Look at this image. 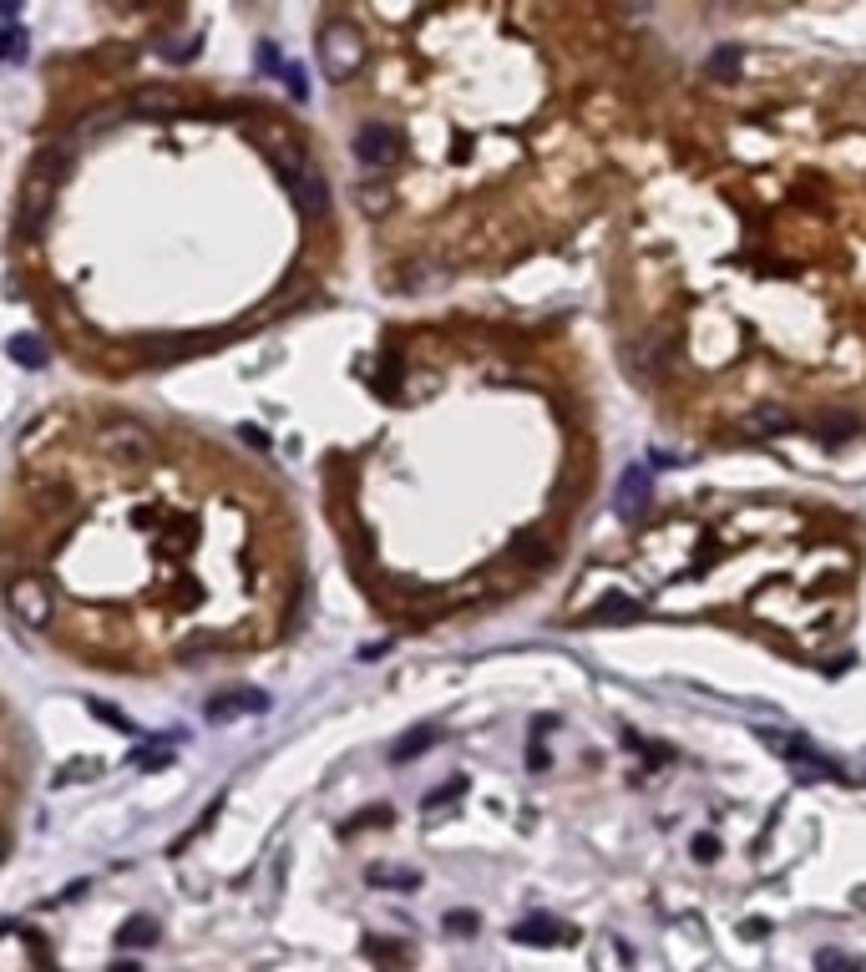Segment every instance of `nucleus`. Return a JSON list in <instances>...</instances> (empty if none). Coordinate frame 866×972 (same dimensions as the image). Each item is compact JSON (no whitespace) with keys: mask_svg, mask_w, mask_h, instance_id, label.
Instances as JSON below:
<instances>
[{"mask_svg":"<svg viewBox=\"0 0 866 972\" xmlns=\"http://www.w3.org/2000/svg\"><path fill=\"white\" fill-rule=\"evenodd\" d=\"M441 927H446V932H456V937H471V932H477V912H446V917H441Z\"/></svg>","mask_w":866,"mask_h":972,"instance_id":"412c9836","label":"nucleus"},{"mask_svg":"<svg viewBox=\"0 0 866 972\" xmlns=\"http://www.w3.org/2000/svg\"><path fill=\"white\" fill-rule=\"evenodd\" d=\"M6 851H11V841H6V836H0V861H6Z\"/></svg>","mask_w":866,"mask_h":972,"instance_id":"f704fd0d","label":"nucleus"},{"mask_svg":"<svg viewBox=\"0 0 866 972\" xmlns=\"http://www.w3.org/2000/svg\"><path fill=\"white\" fill-rule=\"evenodd\" d=\"M132 107H137V112H168L173 102H168V92H137Z\"/></svg>","mask_w":866,"mask_h":972,"instance_id":"393cba45","label":"nucleus"},{"mask_svg":"<svg viewBox=\"0 0 866 972\" xmlns=\"http://www.w3.org/2000/svg\"><path fill=\"white\" fill-rule=\"evenodd\" d=\"M527 765H532V770H547V750H542V740H532V745H527Z\"/></svg>","mask_w":866,"mask_h":972,"instance_id":"473e14b6","label":"nucleus"},{"mask_svg":"<svg viewBox=\"0 0 866 972\" xmlns=\"http://www.w3.org/2000/svg\"><path fill=\"white\" fill-rule=\"evenodd\" d=\"M239 436H244V441H249V446H254V451H269V436H264V431H259V426H244V431H239Z\"/></svg>","mask_w":866,"mask_h":972,"instance_id":"2f4dec72","label":"nucleus"},{"mask_svg":"<svg viewBox=\"0 0 866 972\" xmlns=\"http://www.w3.org/2000/svg\"><path fill=\"white\" fill-rule=\"evenodd\" d=\"M689 851H694V861H699V866L720 861V841H715V836H694V846H689Z\"/></svg>","mask_w":866,"mask_h":972,"instance_id":"5701e85b","label":"nucleus"},{"mask_svg":"<svg viewBox=\"0 0 866 972\" xmlns=\"http://www.w3.org/2000/svg\"><path fill=\"white\" fill-rule=\"evenodd\" d=\"M132 765H137V770H168V765H173V750H168V745H142V750L132 755Z\"/></svg>","mask_w":866,"mask_h":972,"instance_id":"f3484780","label":"nucleus"},{"mask_svg":"<svg viewBox=\"0 0 866 972\" xmlns=\"http://www.w3.org/2000/svg\"><path fill=\"white\" fill-rule=\"evenodd\" d=\"M279 76H284V81H289V97H294V102H304V97H309V87H304V71H299V66H294V61H289V66H284V71H279Z\"/></svg>","mask_w":866,"mask_h":972,"instance_id":"a878e982","label":"nucleus"},{"mask_svg":"<svg viewBox=\"0 0 866 972\" xmlns=\"http://www.w3.org/2000/svg\"><path fill=\"white\" fill-rule=\"evenodd\" d=\"M461 790H466V780L456 775L451 785H441V790H431V795H426V810H441V805H451V800H456Z\"/></svg>","mask_w":866,"mask_h":972,"instance_id":"4be33fe9","label":"nucleus"},{"mask_svg":"<svg viewBox=\"0 0 866 972\" xmlns=\"http://www.w3.org/2000/svg\"><path fill=\"white\" fill-rule=\"evenodd\" d=\"M649 497H654L649 471H644V466H628L623 481H618V512H623V517H644V512H649Z\"/></svg>","mask_w":866,"mask_h":972,"instance_id":"1a4fd4ad","label":"nucleus"},{"mask_svg":"<svg viewBox=\"0 0 866 972\" xmlns=\"http://www.w3.org/2000/svg\"><path fill=\"white\" fill-rule=\"evenodd\" d=\"M573 937L578 932L563 927V922H553V917H527V922L512 927V942H522V947H568Z\"/></svg>","mask_w":866,"mask_h":972,"instance_id":"6e6552de","label":"nucleus"},{"mask_svg":"<svg viewBox=\"0 0 866 972\" xmlns=\"http://www.w3.org/2000/svg\"><path fill=\"white\" fill-rule=\"evenodd\" d=\"M634 618H644V603H639V598H623V593H608V598L588 613V623H634Z\"/></svg>","mask_w":866,"mask_h":972,"instance_id":"f8f14e48","label":"nucleus"},{"mask_svg":"<svg viewBox=\"0 0 866 972\" xmlns=\"http://www.w3.org/2000/svg\"><path fill=\"white\" fill-rule=\"evenodd\" d=\"M284 188L294 193L299 213H309V218L330 208V183H325L320 162H314L309 152H289V162H284Z\"/></svg>","mask_w":866,"mask_h":972,"instance_id":"f257e3e1","label":"nucleus"},{"mask_svg":"<svg viewBox=\"0 0 866 972\" xmlns=\"http://www.w3.org/2000/svg\"><path fill=\"white\" fill-rule=\"evenodd\" d=\"M87 709H92L97 719H107L112 729H122V735H137V724H132V719H127L122 709H112V704H102V699H87Z\"/></svg>","mask_w":866,"mask_h":972,"instance_id":"aec40b11","label":"nucleus"},{"mask_svg":"<svg viewBox=\"0 0 866 972\" xmlns=\"http://www.w3.org/2000/svg\"><path fill=\"white\" fill-rule=\"evenodd\" d=\"M320 61H325V76H330V81L355 76V71H360V61H365V41H360V31H355V26H345V21L325 26V31H320Z\"/></svg>","mask_w":866,"mask_h":972,"instance_id":"f03ea898","label":"nucleus"},{"mask_svg":"<svg viewBox=\"0 0 866 972\" xmlns=\"http://www.w3.org/2000/svg\"><path fill=\"white\" fill-rule=\"evenodd\" d=\"M11 608H16V618H21L26 628H46V623H51V593H46L36 578L11 583Z\"/></svg>","mask_w":866,"mask_h":972,"instance_id":"423d86ee","label":"nucleus"},{"mask_svg":"<svg viewBox=\"0 0 866 972\" xmlns=\"http://www.w3.org/2000/svg\"><path fill=\"white\" fill-rule=\"evenodd\" d=\"M851 426H856L851 416H836V421H821V436H846Z\"/></svg>","mask_w":866,"mask_h":972,"instance_id":"7c9ffc66","label":"nucleus"},{"mask_svg":"<svg viewBox=\"0 0 866 972\" xmlns=\"http://www.w3.org/2000/svg\"><path fill=\"white\" fill-rule=\"evenodd\" d=\"M401 152H406V137L390 127V122H360V132H355V157H360V168L385 173V168H396V162H401Z\"/></svg>","mask_w":866,"mask_h":972,"instance_id":"7ed1b4c3","label":"nucleus"},{"mask_svg":"<svg viewBox=\"0 0 866 972\" xmlns=\"http://www.w3.org/2000/svg\"><path fill=\"white\" fill-rule=\"evenodd\" d=\"M431 745H436V729H416V735H406V740L390 745V760H416V755L431 750Z\"/></svg>","mask_w":866,"mask_h":972,"instance_id":"2eb2a0df","label":"nucleus"},{"mask_svg":"<svg viewBox=\"0 0 866 972\" xmlns=\"http://www.w3.org/2000/svg\"><path fill=\"white\" fill-rule=\"evenodd\" d=\"M740 61H745V51L735 41H725V46H715L710 56H704V76L720 81V87H730V81H740Z\"/></svg>","mask_w":866,"mask_h":972,"instance_id":"9d476101","label":"nucleus"},{"mask_svg":"<svg viewBox=\"0 0 866 972\" xmlns=\"http://www.w3.org/2000/svg\"><path fill=\"white\" fill-rule=\"evenodd\" d=\"M760 740L780 755V760H791V765H801V775L806 780H826V775H836V765L826 760V755H816L801 735H780V729H760Z\"/></svg>","mask_w":866,"mask_h":972,"instance_id":"39448f33","label":"nucleus"},{"mask_svg":"<svg viewBox=\"0 0 866 972\" xmlns=\"http://www.w3.org/2000/svg\"><path fill=\"white\" fill-rule=\"evenodd\" d=\"M365 881H370V886H390V891H416V886H421V871H416V866H385V861H370V866H365Z\"/></svg>","mask_w":866,"mask_h":972,"instance_id":"9b49d317","label":"nucleus"},{"mask_svg":"<svg viewBox=\"0 0 866 972\" xmlns=\"http://www.w3.org/2000/svg\"><path fill=\"white\" fill-rule=\"evenodd\" d=\"M745 426H750L755 436H770V431H785V426H791V416H785V411H775V405H765V411H755Z\"/></svg>","mask_w":866,"mask_h":972,"instance_id":"dca6fc26","label":"nucleus"},{"mask_svg":"<svg viewBox=\"0 0 866 972\" xmlns=\"http://www.w3.org/2000/svg\"><path fill=\"white\" fill-rule=\"evenodd\" d=\"M117 942H122V947H152V942H157V922H152L147 912H137V917H127V922H122Z\"/></svg>","mask_w":866,"mask_h":972,"instance_id":"4468645a","label":"nucleus"},{"mask_svg":"<svg viewBox=\"0 0 866 972\" xmlns=\"http://www.w3.org/2000/svg\"><path fill=\"white\" fill-rule=\"evenodd\" d=\"M102 451L117 466H142V461H152L157 441H152V431L142 421H107L102 426Z\"/></svg>","mask_w":866,"mask_h":972,"instance_id":"20e7f679","label":"nucleus"},{"mask_svg":"<svg viewBox=\"0 0 866 972\" xmlns=\"http://www.w3.org/2000/svg\"><path fill=\"white\" fill-rule=\"evenodd\" d=\"M355 198H360V208H365V213H370V218H380V213H385V208H390V193H385V188H380V183H370V188H365V183H360V188H355Z\"/></svg>","mask_w":866,"mask_h":972,"instance_id":"6ab92c4d","label":"nucleus"},{"mask_svg":"<svg viewBox=\"0 0 866 972\" xmlns=\"http://www.w3.org/2000/svg\"><path fill=\"white\" fill-rule=\"evenodd\" d=\"M26 51V36L21 31H0V61H16Z\"/></svg>","mask_w":866,"mask_h":972,"instance_id":"b1692460","label":"nucleus"},{"mask_svg":"<svg viewBox=\"0 0 866 972\" xmlns=\"http://www.w3.org/2000/svg\"><path fill=\"white\" fill-rule=\"evenodd\" d=\"M157 56L173 61V66H183V61L198 56V36H178V41H168V46H157Z\"/></svg>","mask_w":866,"mask_h":972,"instance_id":"a211bd4d","label":"nucleus"},{"mask_svg":"<svg viewBox=\"0 0 866 972\" xmlns=\"http://www.w3.org/2000/svg\"><path fill=\"white\" fill-rule=\"evenodd\" d=\"M365 952H370V957H380V962H396V957H401V947H390V942H375V937H365Z\"/></svg>","mask_w":866,"mask_h":972,"instance_id":"bb28decb","label":"nucleus"},{"mask_svg":"<svg viewBox=\"0 0 866 972\" xmlns=\"http://www.w3.org/2000/svg\"><path fill=\"white\" fill-rule=\"evenodd\" d=\"M259 66H264V71H284V61H279V51H274L269 41L259 46Z\"/></svg>","mask_w":866,"mask_h":972,"instance_id":"c756f323","label":"nucleus"},{"mask_svg":"<svg viewBox=\"0 0 866 972\" xmlns=\"http://www.w3.org/2000/svg\"><path fill=\"white\" fill-rule=\"evenodd\" d=\"M264 709H269V694H259V689H233V694H213L203 704V719L208 724H223L233 714H264Z\"/></svg>","mask_w":866,"mask_h":972,"instance_id":"0eeeda50","label":"nucleus"},{"mask_svg":"<svg viewBox=\"0 0 866 972\" xmlns=\"http://www.w3.org/2000/svg\"><path fill=\"white\" fill-rule=\"evenodd\" d=\"M66 507H71L66 492H41V512H66Z\"/></svg>","mask_w":866,"mask_h":972,"instance_id":"cd10ccee","label":"nucleus"},{"mask_svg":"<svg viewBox=\"0 0 866 972\" xmlns=\"http://www.w3.org/2000/svg\"><path fill=\"white\" fill-rule=\"evenodd\" d=\"M112 972H142V967H137V962H117Z\"/></svg>","mask_w":866,"mask_h":972,"instance_id":"72a5a7b5","label":"nucleus"},{"mask_svg":"<svg viewBox=\"0 0 866 972\" xmlns=\"http://www.w3.org/2000/svg\"><path fill=\"white\" fill-rule=\"evenodd\" d=\"M76 775L87 780V775H97V765H92V760H82V765H66V770H61V785H71Z\"/></svg>","mask_w":866,"mask_h":972,"instance_id":"c85d7f7f","label":"nucleus"},{"mask_svg":"<svg viewBox=\"0 0 866 972\" xmlns=\"http://www.w3.org/2000/svg\"><path fill=\"white\" fill-rule=\"evenodd\" d=\"M6 355H11L16 365H26V370H41V365H46V340L31 335V330H21V335L6 340Z\"/></svg>","mask_w":866,"mask_h":972,"instance_id":"ddd939ff","label":"nucleus"}]
</instances>
